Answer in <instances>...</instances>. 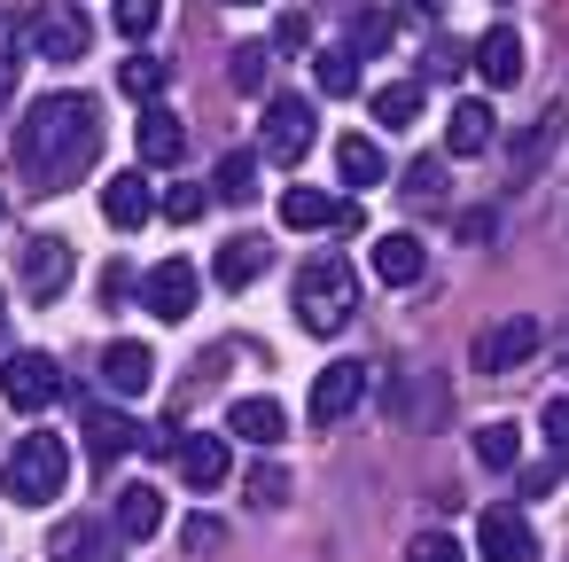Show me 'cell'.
Wrapping results in <instances>:
<instances>
[{"mask_svg": "<svg viewBox=\"0 0 569 562\" xmlns=\"http://www.w3.org/2000/svg\"><path fill=\"white\" fill-rule=\"evenodd\" d=\"M94 157H102V102H87V95H48V102H32V118H24V134H17V172H24L32 188L56 196V188L87 180Z\"/></svg>", "mask_w": 569, "mask_h": 562, "instance_id": "obj_1", "label": "cell"}, {"mask_svg": "<svg viewBox=\"0 0 569 562\" xmlns=\"http://www.w3.org/2000/svg\"><path fill=\"white\" fill-rule=\"evenodd\" d=\"M0 484H9L17 507L63 500V484H71V445H63L56 430H24V437L9 445V469H0Z\"/></svg>", "mask_w": 569, "mask_h": 562, "instance_id": "obj_2", "label": "cell"}, {"mask_svg": "<svg viewBox=\"0 0 569 562\" xmlns=\"http://www.w3.org/2000/svg\"><path fill=\"white\" fill-rule=\"evenodd\" d=\"M351 313H359V274H351L343 250H320V258L297 274V321H305L312 336H336Z\"/></svg>", "mask_w": 569, "mask_h": 562, "instance_id": "obj_3", "label": "cell"}, {"mask_svg": "<svg viewBox=\"0 0 569 562\" xmlns=\"http://www.w3.org/2000/svg\"><path fill=\"white\" fill-rule=\"evenodd\" d=\"M538 313H499L483 336H476V375H515V367H530L538 359Z\"/></svg>", "mask_w": 569, "mask_h": 562, "instance_id": "obj_4", "label": "cell"}, {"mask_svg": "<svg viewBox=\"0 0 569 562\" xmlns=\"http://www.w3.org/2000/svg\"><path fill=\"white\" fill-rule=\"evenodd\" d=\"M312 141H320L312 102H305V95H273V102H266V157H273V165H305Z\"/></svg>", "mask_w": 569, "mask_h": 562, "instance_id": "obj_5", "label": "cell"}, {"mask_svg": "<svg viewBox=\"0 0 569 562\" xmlns=\"http://www.w3.org/2000/svg\"><path fill=\"white\" fill-rule=\"evenodd\" d=\"M0 391H9L17 414H48V406L63 398V367H56L48 352H17L9 367H0Z\"/></svg>", "mask_w": 569, "mask_h": 562, "instance_id": "obj_6", "label": "cell"}, {"mask_svg": "<svg viewBox=\"0 0 569 562\" xmlns=\"http://www.w3.org/2000/svg\"><path fill=\"white\" fill-rule=\"evenodd\" d=\"M141 313H149V321H188V313H196V266H188V258L149 266V274H141Z\"/></svg>", "mask_w": 569, "mask_h": 562, "instance_id": "obj_7", "label": "cell"}, {"mask_svg": "<svg viewBox=\"0 0 569 562\" xmlns=\"http://www.w3.org/2000/svg\"><path fill=\"white\" fill-rule=\"evenodd\" d=\"M359 398H367V367H359V359H336V367H320V375H312V398H305V414H312L320 430H336V422H343Z\"/></svg>", "mask_w": 569, "mask_h": 562, "instance_id": "obj_8", "label": "cell"}, {"mask_svg": "<svg viewBox=\"0 0 569 562\" xmlns=\"http://www.w3.org/2000/svg\"><path fill=\"white\" fill-rule=\"evenodd\" d=\"M382 414H390L398 430H421V422H437V414H445V383H429L421 367H398V375H390V391H382Z\"/></svg>", "mask_w": 569, "mask_h": 562, "instance_id": "obj_9", "label": "cell"}, {"mask_svg": "<svg viewBox=\"0 0 569 562\" xmlns=\"http://www.w3.org/2000/svg\"><path fill=\"white\" fill-rule=\"evenodd\" d=\"M476 554H483V562H530V554H538V539H530L522 507H507V500H499V507H483V515H476Z\"/></svg>", "mask_w": 569, "mask_h": 562, "instance_id": "obj_10", "label": "cell"}, {"mask_svg": "<svg viewBox=\"0 0 569 562\" xmlns=\"http://www.w3.org/2000/svg\"><path fill=\"white\" fill-rule=\"evenodd\" d=\"M24 40H32L48 63H79L94 32H87V17H79V9H40V17H24Z\"/></svg>", "mask_w": 569, "mask_h": 562, "instance_id": "obj_11", "label": "cell"}, {"mask_svg": "<svg viewBox=\"0 0 569 562\" xmlns=\"http://www.w3.org/2000/svg\"><path fill=\"white\" fill-rule=\"evenodd\" d=\"M172 461H180V476H188L196 492H211V484L227 476V430H180V437H172Z\"/></svg>", "mask_w": 569, "mask_h": 562, "instance_id": "obj_12", "label": "cell"}, {"mask_svg": "<svg viewBox=\"0 0 569 562\" xmlns=\"http://www.w3.org/2000/svg\"><path fill=\"white\" fill-rule=\"evenodd\" d=\"M102 219H110L118 235L149 227V219H157V188H149L141 172H118V180H102Z\"/></svg>", "mask_w": 569, "mask_h": 562, "instance_id": "obj_13", "label": "cell"}, {"mask_svg": "<svg viewBox=\"0 0 569 562\" xmlns=\"http://www.w3.org/2000/svg\"><path fill=\"white\" fill-rule=\"evenodd\" d=\"M63 282H71V243L63 235H32L24 243V289L48 305V297H63Z\"/></svg>", "mask_w": 569, "mask_h": 562, "instance_id": "obj_14", "label": "cell"}, {"mask_svg": "<svg viewBox=\"0 0 569 562\" xmlns=\"http://www.w3.org/2000/svg\"><path fill=\"white\" fill-rule=\"evenodd\" d=\"M491 141H499V110L476 102V95L452 102V118H445V149H452V157H483Z\"/></svg>", "mask_w": 569, "mask_h": 562, "instance_id": "obj_15", "label": "cell"}, {"mask_svg": "<svg viewBox=\"0 0 569 562\" xmlns=\"http://www.w3.org/2000/svg\"><path fill=\"white\" fill-rule=\"evenodd\" d=\"M87 453H94V469L141 453V422H126L118 406H94V414H87Z\"/></svg>", "mask_w": 569, "mask_h": 562, "instance_id": "obj_16", "label": "cell"}, {"mask_svg": "<svg viewBox=\"0 0 569 562\" xmlns=\"http://www.w3.org/2000/svg\"><path fill=\"white\" fill-rule=\"evenodd\" d=\"M429 274V250L413 243V235H375V282H390V289H413Z\"/></svg>", "mask_w": 569, "mask_h": 562, "instance_id": "obj_17", "label": "cell"}, {"mask_svg": "<svg viewBox=\"0 0 569 562\" xmlns=\"http://www.w3.org/2000/svg\"><path fill=\"white\" fill-rule=\"evenodd\" d=\"M102 383H110L118 398H141V391L157 383V359H149V344H133V336H126V344H110V352H102Z\"/></svg>", "mask_w": 569, "mask_h": 562, "instance_id": "obj_18", "label": "cell"}, {"mask_svg": "<svg viewBox=\"0 0 569 562\" xmlns=\"http://www.w3.org/2000/svg\"><path fill=\"white\" fill-rule=\"evenodd\" d=\"M227 430H234L242 445H281V437H289V414H281L273 398H234V406H227Z\"/></svg>", "mask_w": 569, "mask_h": 562, "instance_id": "obj_19", "label": "cell"}, {"mask_svg": "<svg viewBox=\"0 0 569 562\" xmlns=\"http://www.w3.org/2000/svg\"><path fill=\"white\" fill-rule=\"evenodd\" d=\"M110 531H118V539H157V531H164V492H157V484H126Z\"/></svg>", "mask_w": 569, "mask_h": 562, "instance_id": "obj_20", "label": "cell"}, {"mask_svg": "<svg viewBox=\"0 0 569 562\" xmlns=\"http://www.w3.org/2000/svg\"><path fill=\"white\" fill-rule=\"evenodd\" d=\"M56 562H118V531L94 523V515H79V523L56 531Z\"/></svg>", "mask_w": 569, "mask_h": 562, "instance_id": "obj_21", "label": "cell"}, {"mask_svg": "<svg viewBox=\"0 0 569 562\" xmlns=\"http://www.w3.org/2000/svg\"><path fill=\"white\" fill-rule=\"evenodd\" d=\"M476 71H483L491 87H515V79H522V40H515L507 24H491V32L476 40Z\"/></svg>", "mask_w": 569, "mask_h": 562, "instance_id": "obj_22", "label": "cell"}, {"mask_svg": "<svg viewBox=\"0 0 569 562\" xmlns=\"http://www.w3.org/2000/svg\"><path fill=\"white\" fill-rule=\"evenodd\" d=\"M211 274H219V289H250V282L266 274V243H258V235H234V243H219Z\"/></svg>", "mask_w": 569, "mask_h": 562, "instance_id": "obj_23", "label": "cell"}, {"mask_svg": "<svg viewBox=\"0 0 569 562\" xmlns=\"http://www.w3.org/2000/svg\"><path fill=\"white\" fill-rule=\"evenodd\" d=\"M413 118H421V79H390V87H375V126L406 134Z\"/></svg>", "mask_w": 569, "mask_h": 562, "instance_id": "obj_24", "label": "cell"}, {"mask_svg": "<svg viewBox=\"0 0 569 562\" xmlns=\"http://www.w3.org/2000/svg\"><path fill=\"white\" fill-rule=\"evenodd\" d=\"M180 149H188V126H180L172 110H149V118H141V157H149V165H180Z\"/></svg>", "mask_w": 569, "mask_h": 562, "instance_id": "obj_25", "label": "cell"}, {"mask_svg": "<svg viewBox=\"0 0 569 562\" xmlns=\"http://www.w3.org/2000/svg\"><path fill=\"white\" fill-rule=\"evenodd\" d=\"M336 172H343L351 188H375V180H382L390 165H382V149H375L367 134H343V141H336Z\"/></svg>", "mask_w": 569, "mask_h": 562, "instance_id": "obj_26", "label": "cell"}, {"mask_svg": "<svg viewBox=\"0 0 569 562\" xmlns=\"http://www.w3.org/2000/svg\"><path fill=\"white\" fill-rule=\"evenodd\" d=\"M164 79H172V56H126V63H118V87H126L133 102H157Z\"/></svg>", "mask_w": 569, "mask_h": 562, "instance_id": "obj_27", "label": "cell"}, {"mask_svg": "<svg viewBox=\"0 0 569 562\" xmlns=\"http://www.w3.org/2000/svg\"><path fill=\"white\" fill-rule=\"evenodd\" d=\"M390 32H398V17H390V9H359V17H351V40H343V48H351V56L367 63V56H382V48H390Z\"/></svg>", "mask_w": 569, "mask_h": 562, "instance_id": "obj_28", "label": "cell"}, {"mask_svg": "<svg viewBox=\"0 0 569 562\" xmlns=\"http://www.w3.org/2000/svg\"><path fill=\"white\" fill-rule=\"evenodd\" d=\"M476 461H483V469H515V461H522V430H515V422H483V430H476Z\"/></svg>", "mask_w": 569, "mask_h": 562, "instance_id": "obj_29", "label": "cell"}, {"mask_svg": "<svg viewBox=\"0 0 569 562\" xmlns=\"http://www.w3.org/2000/svg\"><path fill=\"white\" fill-rule=\"evenodd\" d=\"M211 188H219L227 204H250V196H258V157H250V149L219 157V180H211Z\"/></svg>", "mask_w": 569, "mask_h": 562, "instance_id": "obj_30", "label": "cell"}, {"mask_svg": "<svg viewBox=\"0 0 569 562\" xmlns=\"http://www.w3.org/2000/svg\"><path fill=\"white\" fill-rule=\"evenodd\" d=\"M24 79V17H0V102L17 95Z\"/></svg>", "mask_w": 569, "mask_h": 562, "instance_id": "obj_31", "label": "cell"}, {"mask_svg": "<svg viewBox=\"0 0 569 562\" xmlns=\"http://www.w3.org/2000/svg\"><path fill=\"white\" fill-rule=\"evenodd\" d=\"M227 79H234V95H266V48L258 40L227 48Z\"/></svg>", "mask_w": 569, "mask_h": 562, "instance_id": "obj_32", "label": "cell"}, {"mask_svg": "<svg viewBox=\"0 0 569 562\" xmlns=\"http://www.w3.org/2000/svg\"><path fill=\"white\" fill-rule=\"evenodd\" d=\"M312 79H320V95H359V56L351 48H328L312 63Z\"/></svg>", "mask_w": 569, "mask_h": 562, "instance_id": "obj_33", "label": "cell"}, {"mask_svg": "<svg viewBox=\"0 0 569 562\" xmlns=\"http://www.w3.org/2000/svg\"><path fill=\"white\" fill-rule=\"evenodd\" d=\"M289 492H297V484H289V469H273V461H266V469H250V507H289Z\"/></svg>", "mask_w": 569, "mask_h": 562, "instance_id": "obj_34", "label": "cell"}, {"mask_svg": "<svg viewBox=\"0 0 569 562\" xmlns=\"http://www.w3.org/2000/svg\"><path fill=\"white\" fill-rule=\"evenodd\" d=\"M110 17H118V32H126V40H149V32H157V17H164V0H118Z\"/></svg>", "mask_w": 569, "mask_h": 562, "instance_id": "obj_35", "label": "cell"}, {"mask_svg": "<svg viewBox=\"0 0 569 562\" xmlns=\"http://www.w3.org/2000/svg\"><path fill=\"white\" fill-rule=\"evenodd\" d=\"M538 422H546V445H553V476H561V469H569V398H546V414H538Z\"/></svg>", "mask_w": 569, "mask_h": 562, "instance_id": "obj_36", "label": "cell"}, {"mask_svg": "<svg viewBox=\"0 0 569 562\" xmlns=\"http://www.w3.org/2000/svg\"><path fill=\"white\" fill-rule=\"evenodd\" d=\"M180 546H188V554H219V546H227V523H219V515H188Z\"/></svg>", "mask_w": 569, "mask_h": 562, "instance_id": "obj_37", "label": "cell"}, {"mask_svg": "<svg viewBox=\"0 0 569 562\" xmlns=\"http://www.w3.org/2000/svg\"><path fill=\"white\" fill-rule=\"evenodd\" d=\"M406 562H468V554H460V539H452V531H421V539L406 546Z\"/></svg>", "mask_w": 569, "mask_h": 562, "instance_id": "obj_38", "label": "cell"}, {"mask_svg": "<svg viewBox=\"0 0 569 562\" xmlns=\"http://www.w3.org/2000/svg\"><path fill=\"white\" fill-rule=\"evenodd\" d=\"M203 204H211V196H203V188H188V180H180V188H164V219H180V227H188V219H203Z\"/></svg>", "mask_w": 569, "mask_h": 562, "instance_id": "obj_39", "label": "cell"}, {"mask_svg": "<svg viewBox=\"0 0 569 562\" xmlns=\"http://www.w3.org/2000/svg\"><path fill=\"white\" fill-rule=\"evenodd\" d=\"M305 40H312V17L305 9H281L273 17V48H305Z\"/></svg>", "mask_w": 569, "mask_h": 562, "instance_id": "obj_40", "label": "cell"}, {"mask_svg": "<svg viewBox=\"0 0 569 562\" xmlns=\"http://www.w3.org/2000/svg\"><path fill=\"white\" fill-rule=\"evenodd\" d=\"M460 63H468V48H452V40H437V48H429V79H452Z\"/></svg>", "mask_w": 569, "mask_h": 562, "instance_id": "obj_41", "label": "cell"}, {"mask_svg": "<svg viewBox=\"0 0 569 562\" xmlns=\"http://www.w3.org/2000/svg\"><path fill=\"white\" fill-rule=\"evenodd\" d=\"M406 188H413V196H437V188H445V165H437V157H421V165L406 172Z\"/></svg>", "mask_w": 569, "mask_h": 562, "instance_id": "obj_42", "label": "cell"}, {"mask_svg": "<svg viewBox=\"0 0 569 562\" xmlns=\"http://www.w3.org/2000/svg\"><path fill=\"white\" fill-rule=\"evenodd\" d=\"M398 17H445V0H398Z\"/></svg>", "mask_w": 569, "mask_h": 562, "instance_id": "obj_43", "label": "cell"}, {"mask_svg": "<svg viewBox=\"0 0 569 562\" xmlns=\"http://www.w3.org/2000/svg\"><path fill=\"white\" fill-rule=\"evenodd\" d=\"M561 367H569V328H561Z\"/></svg>", "mask_w": 569, "mask_h": 562, "instance_id": "obj_44", "label": "cell"}, {"mask_svg": "<svg viewBox=\"0 0 569 562\" xmlns=\"http://www.w3.org/2000/svg\"><path fill=\"white\" fill-rule=\"evenodd\" d=\"M227 9H258V0H227Z\"/></svg>", "mask_w": 569, "mask_h": 562, "instance_id": "obj_45", "label": "cell"}, {"mask_svg": "<svg viewBox=\"0 0 569 562\" xmlns=\"http://www.w3.org/2000/svg\"><path fill=\"white\" fill-rule=\"evenodd\" d=\"M0 211H9V204H0Z\"/></svg>", "mask_w": 569, "mask_h": 562, "instance_id": "obj_46", "label": "cell"}]
</instances>
